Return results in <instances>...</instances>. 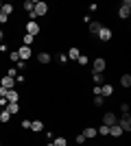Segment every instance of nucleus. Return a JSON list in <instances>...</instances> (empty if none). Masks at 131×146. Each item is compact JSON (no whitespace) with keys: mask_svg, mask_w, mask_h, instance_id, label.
<instances>
[{"mask_svg":"<svg viewBox=\"0 0 131 146\" xmlns=\"http://www.w3.org/2000/svg\"><path fill=\"white\" fill-rule=\"evenodd\" d=\"M116 124H118L122 131H127V133H129V131H131V116H129V113H122V116L116 120Z\"/></svg>","mask_w":131,"mask_h":146,"instance_id":"f257e3e1","label":"nucleus"},{"mask_svg":"<svg viewBox=\"0 0 131 146\" xmlns=\"http://www.w3.org/2000/svg\"><path fill=\"white\" fill-rule=\"evenodd\" d=\"M131 15V0H125L122 5H120V9H118V18L120 20H127Z\"/></svg>","mask_w":131,"mask_h":146,"instance_id":"f03ea898","label":"nucleus"},{"mask_svg":"<svg viewBox=\"0 0 131 146\" xmlns=\"http://www.w3.org/2000/svg\"><path fill=\"white\" fill-rule=\"evenodd\" d=\"M33 13H35V18L46 15V13H48V5H46L44 0H37V2H35V7H33Z\"/></svg>","mask_w":131,"mask_h":146,"instance_id":"7ed1b4c3","label":"nucleus"},{"mask_svg":"<svg viewBox=\"0 0 131 146\" xmlns=\"http://www.w3.org/2000/svg\"><path fill=\"white\" fill-rule=\"evenodd\" d=\"M107 68V61L103 59V57H98V59H94L92 61V70H94V74H103V70Z\"/></svg>","mask_w":131,"mask_h":146,"instance_id":"20e7f679","label":"nucleus"},{"mask_svg":"<svg viewBox=\"0 0 131 146\" xmlns=\"http://www.w3.org/2000/svg\"><path fill=\"white\" fill-rule=\"evenodd\" d=\"M18 57H20V61L31 59V57H33V50L29 48V46H20V48H18Z\"/></svg>","mask_w":131,"mask_h":146,"instance_id":"39448f33","label":"nucleus"},{"mask_svg":"<svg viewBox=\"0 0 131 146\" xmlns=\"http://www.w3.org/2000/svg\"><path fill=\"white\" fill-rule=\"evenodd\" d=\"M26 35H33V37L39 35V24L37 22H26Z\"/></svg>","mask_w":131,"mask_h":146,"instance_id":"423d86ee","label":"nucleus"},{"mask_svg":"<svg viewBox=\"0 0 131 146\" xmlns=\"http://www.w3.org/2000/svg\"><path fill=\"white\" fill-rule=\"evenodd\" d=\"M98 39H100V42H109V39H112V29L100 26V31H98Z\"/></svg>","mask_w":131,"mask_h":146,"instance_id":"0eeeda50","label":"nucleus"},{"mask_svg":"<svg viewBox=\"0 0 131 146\" xmlns=\"http://www.w3.org/2000/svg\"><path fill=\"white\" fill-rule=\"evenodd\" d=\"M5 111L9 113V116H15V113H20V103H7V105H5Z\"/></svg>","mask_w":131,"mask_h":146,"instance_id":"6e6552de","label":"nucleus"},{"mask_svg":"<svg viewBox=\"0 0 131 146\" xmlns=\"http://www.w3.org/2000/svg\"><path fill=\"white\" fill-rule=\"evenodd\" d=\"M116 120H118V118L114 116L112 111H107V113H103V124H105V127H112V124H116Z\"/></svg>","mask_w":131,"mask_h":146,"instance_id":"1a4fd4ad","label":"nucleus"},{"mask_svg":"<svg viewBox=\"0 0 131 146\" xmlns=\"http://www.w3.org/2000/svg\"><path fill=\"white\" fill-rule=\"evenodd\" d=\"M13 85H15V79H13V76H2L0 87H5V90H13Z\"/></svg>","mask_w":131,"mask_h":146,"instance_id":"9d476101","label":"nucleus"},{"mask_svg":"<svg viewBox=\"0 0 131 146\" xmlns=\"http://www.w3.org/2000/svg\"><path fill=\"white\" fill-rule=\"evenodd\" d=\"M5 98L9 100V103H20V94L15 90H7V94H5Z\"/></svg>","mask_w":131,"mask_h":146,"instance_id":"9b49d317","label":"nucleus"},{"mask_svg":"<svg viewBox=\"0 0 131 146\" xmlns=\"http://www.w3.org/2000/svg\"><path fill=\"white\" fill-rule=\"evenodd\" d=\"M114 94V85L112 83H105V85H100V96L105 98V96H112Z\"/></svg>","mask_w":131,"mask_h":146,"instance_id":"f8f14e48","label":"nucleus"},{"mask_svg":"<svg viewBox=\"0 0 131 146\" xmlns=\"http://www.w3.org/2000/svg\"><path fill=\"white\" fill-rule=\"evenodd\" d=\"M122 133H125V131H122L118 124H112V127H109V135H112V137H120Z\"/></svg>","mask_w":131,"mask_h":146,"instance_id":"ddd939ff","label":"nucleus"},{"mask_svg":"<svg viewBox=\"0 0 131 146\" xmlns=\"http://www.w3.org/2000/svg\"><path fill=\"white\" fill-rule=\"evenodd\" d=\"M50 59H53V57H50V52H46V50H42V52L37 55V61H39V63H50Z\"/></svg>","mask_w":131,"mask_h":146,"instance_id":"4468645a","label":"nucleus"},{"mask_svg":"<svg viewBox=\"0 0 131 146\" xmlns=\"http://www.w3.org/2000/svg\"><path fill=\"white\" fill-rule=\"evenodd\" d=\"M83 137H85V140H90V137H96V129H94V127L83 129Z\"/></svg>","mask_w":131,"mask_h":146,"instance_id":"2eb2a0df","label":"nucleus"},{"mask_svg":"<svg viewBox=\"0 0 131 146\" xmlns=\"http://www.w3.org/2000/svg\"><path fill=\"white\" fill-rule=\"evenodd\" d=\"M42 129H44V122H42V120H33V122H31V131H35V133H39Z\"/></svg>","mask_w":131,"mask_h":146,"instance_id":"dca6fc26","label":"nucleus"},{"mask_svg":"<svg viewBox=\"0 0 131 146\" xmlns=\"http://www.w3.org/2000/svg\"><path fill=\"white\" fill-rule=\"evenodd\" d=\"M120 85L125 87V90L131 87V76H129V74H122V76H120Z\"/></svg>","mask_w":131,"mask_h":146,"instance_id":"f3484780","label":"nucleus"},{"mask_svg":"<svg viewBox=\"0 0 131 146\" xmlns=\"http://www.w3.org/2000/svg\"><path fill=\"white\" fill-rule=\"evenodd\" d=\"M79 55H81V50H79V48H70L66 57H68V59H79Z\"/></svg>","mask_w":131,"mask_h":146,"instance_id":"a211bd4d","label":"nucleus"},{"mask_svg":"<svg viewBox=\"0 0 131 146\" xmlns=\"http://www.w3.org/2000/svg\"><path fill=\"white\" fill-rule=\"evenodd\" d=\"M100 22H92V24H90V33H92V35H98V31H100Z\"/></svg>","mask_w":131,"mask_h":146,"instance_id":"6ab92c4d","label":"nucleus"},{"mask_svg":"<svg viewBox=\"0 0 131 146\" xmlns=\"http://www.w3.org/2000/svg\"><path fill=\"white\" fill-rule=\"evenodd\" d=\"M33 42H35V37H33V35H24V37H22V46H29V48H31Z\"/></svg>","mask_w":131,"mask_h":146,"instance_id":"aec40b11","label":"nucleus"},{"mask_svg":"<svg viewBox=\"0 0 131 146\" xmlns=\"http://www.w3.org/2000/svg\"><path fill=\"white\" fill-rule=\"evenodd\" d=\"M0 11H2L7 18H9V15L13 13V5H2V7H0Z\"/></svg>","mask_w":131,"mask_h":146,"instance_id":"412c9836","label":"nucleus"},{"mask_svg":"<svg viewBox=\"0 0 131 146\" xmlns=\"http://www.w3.org/2000/svg\"><path fill=\"white\" fill-rule=\"evenodd\" d=\"M96 135H105V137H107V135H109V127H105V124H100V127L96 129Z\"/></svg>","mask_w":131,"mask_h":146,"instance_id":"4be33fe9","label":"nucleus"},{"mask_svg":"<svg viewBox=\"0 0 131 146\" xmlns=\"http://www.w3.org/2000/svg\"><path fill=\"white\" fill-rule=\"evenodd\" d=\"M33 7H35V2H33V0H26L24 5H22V9H24V11H29V13H31V11H33Z\"/></svg>","mask_w":131,"mask_h":146,"instance_id":"5701e85b","label":"nucleus"},{"mask_svg":"<svg viewBox=\"0 0 131 146\" xmlns=\"http://www.w3.org/2000/svg\"><path fill=\"white\" fill-rule=\"evenodd\" d=\"M76 63H79V66H87V63H90V57H85V55H79Z\"/></svg>","mask_w":131,"mask_h":146,"instance_id":"b1692460","label":"nucleus"},{"mask_svg":"<svg viewBox=\"0 0 131 146\" xmlns=\"http://www.w3.org/2000/svg\"><path fill=\"white\" fill-rule=\"evenodd\" d=\"M9 120H11V116H9L7 111H0V122H2V124H7Z\"/></svg>","mask_w":131,"mask_h":146,"instance_id":"393cba45","label":"nucleus"},{"mask_svg":"<svg viewBox=\"0 0 131 146\" xmlns=\"http://www.w3.org/2000/svg\"><path fill=\"white\" fill-rule=\"evenodd\" d=\"M53 144H55V146H68V140H66V137H57Z\"/></svg>","mask_w":131,"mask_h":146,"instance_id":"a878e982","label":"nucleus"},{"mask_svg":"<svg viewBox=\"0 0 131 146\" xmlns=\"http://www.w3.org/2000/svg\"><path fill=\"white\" fill-rule=\"evenodd\" d=\"M103 103H105L103 96H94V105H96V107H103Z\"/></svg>","mask_w":131,"mask_h":146,"instance_id":"bb28decb","label":"nucleus"},{"mask_svg":"<svg viewBox=\"0 0 131 146\" xmlns=\"http://www.w3.org/2000/svg\"><path fill=\"white\" fill-rule=\"evenodd\" d=\"M92 81L96 85H100V81H103V74H92Z\"/></svg>","mask_w":131,"mask_h":146,"instance_id":"cd10ccee","label":"nucleus"},{"mask_svg":"<svg viewBox=\"0 0 131 146\" xmlns=\"http://www.w3.org/2000/svg\"><path fill=\"white\" fill-rule=\"evenodd\" d=\"M120 111H122V113H129V105L122 103V105H120Z\"/></svg>","mask_w":131,"mask_h":146,"instance_id":"c85d7f7f","label":"nucleus"},{"mask_svg":"<svg viewBox=\"0 0 131 146\" xmlns=\"http://www.w3.org/2000/svg\"><path fill=\"white\" fill-rule=\"evenodd\" d=\"M83 142H85V137H83V133H79V135H76V144L81 146V144H83Z\"/></svg>","mask_w":131,"mask_h":146,"instance_id":"c756f323","label":"nucleus"},{"mask_svg":"<svg viewBox=\"0 0 131 146\" xmlns=\"http://www.w3.org/2000/svg\"><path fill=\"white\" fill-rule=\"evenodd\" d=\"M11 61H13V63H18V61H20V57H18V50H15V52H11Z\"/></svg>","mask_w":131,"mask_h":146,"instance_id":"7c9ffc66","label":"nucleus"},{"mask_svg":"<svg viewBox=\"0 0 131 146\" xmlns=\"http://www.w3.org/2000/svg\"><path fill=\"white\" fill-rule=\"evenodd\" d=\"M92 94H94V96H100V85H94V90H92Z\"/></svg>","mask_w":131,"mask_h":146,"instance_id":"2f4dec72","label":"nucleus"},{"mask_svg":"<svg viewBox=\"0 0 131 146\" xmlns=\"http://www.w3.org/2000/svg\"><path fill=\"white\" fill-rule=\"evenodd\" d=\"M15 74H18V70H15V68H11V70L7 72V76H13V79H15Z\"/></svg>","mask_w":131,"mask_h":146,"instance_id":"473e14b6","label":"nucleus"},{"mask_svg":"<svg viewBox=\"0 0 131 146\" xmlns=\"http://www.w3.org/2000/svg\"><path fill=\"white\" fill-rule=\"evenodd\" d=\"M22 129H31V120H22Z\"/></svg>","mask_w":131,"mask_h":146,"instance_id":"72a5a7b5","label":"nucleus"},{"mask_svg":"<svg viewBox=\"0 0 131 146\" xmlns=\"http://www.w3.org/2000/svg\"><path fill=\"white\" fill-rule=\"evenodd\" d=\"M2 37H5V33H2V31H0V39H2Z\"/></svg>","mask_w":131,"mask_h":146,"instance_id":"f704fd0d","label":"nucleus"},{"mask_svg":"<svg viewBox=\"0 0 131 146\" xmlns=\"http://www.w3.org/2000/svg\"><path fill=\"white\" fill-rule=\"evenodd\" d=\"M46 146H55V144H53V142H50V144H46Z\"/></svg>","mask_w":131,"mask_h":146,"instance_id":"c9c22d12","label":"nucleus"}]
</instances>
